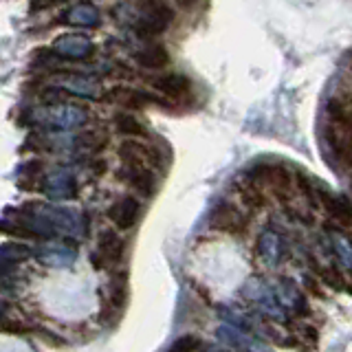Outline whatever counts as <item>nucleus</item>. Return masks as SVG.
Returning a JSON list of instances; mask_svg holds the SVG:
<instances>
[{
  "instance_id": "obj_1",
  "label": "nucleus",
  "mask_w": 352,
  "mask_h": 352,
  "mask_svg": "<svg viewBox=\"0 0 352 352\" xmlns=\"http://www.w3.org/2000/svg\"><path fill=\"white\" fill-rule=\"evenodd\" d=\"M115 16L139 40H152L174 22V9L163 0H139L115 7Z\"/></svg>"
},
{
  "instance_id": "obj_2",
  "label": "nucleus",
  "mask_w": 352,
  "mask_h": 352,
  "mask_svg": "<svg viewBox=\"0 0 352 352\" xmlns=\"http://www.w3.org/2000/svg\"><path fill=\"white\" fill-rule=\"evenodd\" d=\"M33 121H38L40 126L51 128V130H73L86 124V110L77 108L71 104H49L40 108L36 115H33Z\"/></svg>"
},
{
  "instance_id": "obj_3",
  "label": "nucleus",
  "mask_w": 352,
  "mask_h": 352,
  "mask_svg": "<svg viewBox=\"0 0 352 352\" xmlns=\"http://www.w3.org/2000/svg\"><path fill=\"white\" fill-rule=\"evenodd\" d=\"M49 53L60 60H88L95 53V44L82 33H69V36H60L55 40Z\"/></svg>"
},
{
  "instance_id": "obj_4",
  "label": "nucleus",
  "mask_w": 352,
  "mask_h": 352,
  "mask_svg": "<svg viewBox=\"0 0 352 352\" xmlns=\"http://www.w3.org/2000/svg\"><path fill=\"white\" fill-rule=\"evenodd\" d=\"M55 91L58 93H71V95H77V97H86V99H97L102 97L99 95V82L93 80L91 75H84V73H73V71H62L55 75Z\"/></svg>"
},
{
  "instance_id": "obj_5",
  "label": "nucleus",
  "mask_w": 352,
  "mask_h": 352,
  "mask_svg": "<svg viewBox=\"0 0 352 352\" xmlns=\"http://www.w3.org/2000/svg\"><path fill=\"white\" fill-rule=\"evenodd\" d=\"M124 251H126V242L121 238L117 231H102L97 242V251L93 256V262L97 264L99 269H108V267H115V264L124 258Z\"/></svg>"
},
{
  "instance_id": "obj_6",
  "label": "nucleus",
  "mask_w": 352,
  "mask_h": 352,
  "mask_svg": "<svg viewBox=\"0 0 352 352\" xmlns=\"http://www.w3.org/2000/svg\"><path fill=\"white\" fill-rule=\"evenodd\" d=\"M209 225L218 231H227V234H242L247 227V218L234 205L220 203L212 212V216H209Z\"/></svg>"
},
{
  "instance_id": "obj_7",
  "label": "nucleus",
  "mask_w": 352,
  "mask_h": 352,
  "mask_svg": "<svg viewBox=\"0 0 352 352\" xmlns=\"http://www.w3.org/2000/svg\"><path fill=\"white\" fill-rule=\"evenodd\" d=\"M132 58L139 66L143 69H150V71H159L165 69L170 64V53L163 44H157L152 40H141V47L132 51Z\"/></svg>"
},
{
  "instance_id": "obj_8",
  "label": "nucleus",
  "mask_w": 352,
  "mask_h": 352,
  "mask_svg": "<svg viewBox=\"0 0 352 352\" xmlns=\"http://www.w3.org/2000/svg\"><path fill=\"white\" fill-rule=\"evenodd\" d=\"M150 86L154 91H159L165 97H172V99H179L185 97L187 93L192 91V82L190 77H185L181 73H161V75H154L150 80Z\"/></svg>"
},
{
  "instance_id": "obj_9",
  "label": "nucleus",
  "mask_w": 352,
  "mask_h": 352,
  "mask_svg": "<svg viewBox=\"0 0 352 352\" xmlns=\"http://www.w3.org/2000/svg\"><path fill=\"white\" fill-rule=\"evenodd\" d=\"M139 214H141V205L137 203V198H130V196L119 198V201L113 203L108 209V218L124 231L137 225Z\"/></svg>"
},
{
  "instance_id": "obj_10",
  "label": "nucleus",
  "mask_w": 352,
  "mask_h": 352,
  "mask_svg": "<svg viewBox=\"0 0 352 352\" xmlns=\"http://www.w3.org/2000/svg\"><path fill=\"white\" fill-rule=\"evenodd\" d=\"M62 22L69 27H80V29H93L102 22V14L93 3H80L73 5L71 9L64 11Z\"/></svg>"
},
{
  "instance_id": "obj_11",
  "label": "nucleus",
  "mask_w": 352,
  "mask_h": 352,
  "mask_svg": "<svg viewBox=\"0 0 352 352\" xmlns=\"http://www.w3.org/2000/svg\"><path fill=\"white\" fill-rule=\"evenodd\" d=\"M119 157L124 163L130 165H143V168H150L157 161V150L152 146H146L141 141H124L119 146Z\"/></svg>"
},
{
  "instance_id": "obj_12",
  "label": "nucleus",
  "mask_w": 352,
  "mask_h": 352,
  "mask_svg": "<svg viewBox=\"0 0 352 352\" xmlns=\"http://www.w3.org/2000/svg\"><path fill=\"white\" fill-rule=\"evenodd\" d=\"M106 102H113L119 106H126V108H146L148 104L159 102L157 97H152L143 91H135V88H124V86H117V88H110L106 95H102Z\"/></svg>"
},
{
  "instance_id": "obj_13",
  "label": "nucleus",
  "mask_w": 352,
  "mask_h": 352,
  "mask_svg": "<svg viewBox=\"0 0 352 352\" xmlns=\"http://www.w3.org/2000/svg\"><path fill=\"white\" fill-rule=\"evenodd\" d=\"M121 176L135 187V190L143 196H152L154 194V172L150 168H143V165H130V163H124V168H121Z\"/></svg>"
},
{
  "instance_id": "obj_14",
  "label": "nucleus",
  "mask_w": 352,
  "mask_h": 352,
  "mask_svg": "<svg viewBox=\"0 0 352 352\" xmlns=\"http://www.w3.org/2000/svg\"><path fill=\"white\" fill-rule=\"evenodd\" d=\"M258 253L264 264H269V267H273V264H278L282 260V253H284V245H282V238L278 231L273 229H264L262 236L258 240Z\"/></svg>"
},
{
  "instance_id": "obj_15",
  "label": "nucleus",
  "mask_w": 352,
  "mask_h": 352,
  "mask_svg": "<svg viewBox=\"0 0 352 352\" xmlns=\"http://www.w3.org/2000/svg\"><path fill=\"white\" fill-rule=\"evenodd\" d=\"M275 297H278L280 306L286 311H293V313H302L306 311V302H304V295L297 286L289 280H282L278 286H275Z\"/></svg>"
},
{
  "instance_id": "obj_16",
  "label": "nucleus",
  "mask_w": 352,
  "mask_h": 352,
  "mask_svg": "<svg viewBox=\"0 0 352 352\" xmlns=\"http://www.w3.org/2000/svg\"><path fill=\"white\" fill-rule=\"evenodd\" d=\"M47 194L53 198H71L75 194V181L71 174L66 172H55L47 179Z\"/></svg>"
},
{
  "instance_id": "obj_17",
  "label": "nucleus",
  "mask_w": 352,
  "mask_h": 352,
  "mask_svg": "<svg viewBox=\"0 0 352 352\" xmlns=\"http://www.w3.org/2000/svg\"><path fill=\"white\" fill-rule=\"evenodd\" d=\"M330 242H333L335 256L341 267L346 271H352V240L341 234V231H330Z\"/></svg>"
},
{
  "instance_id": "obj_18",
  "label": "nucleus",
  "mask_w": 352,
  "mask_h": 352,
  "mask_svg": "<svg viewBox=\"0 0 352 352\" xmlns=\"http://www.w3.org/2000/svg\"><path fill=\"white\" fill-rule=\"evenodd\" d=\"M115 128L121 132V135H128V137H146L148 135L146 126L130 113H119L115 117Z\"/></svg>"
},
{
  "instance_id": "obj_19",
  "label": "nucleus",
  "mask_w": 352,
  "mask_h": 352,
  "mask_svg": "<svg viewBox=\"0 0 352 352\" xmlns=\"http://www.w3.org/2000/svg\"><path fill=\"white\" fill-rule=\"evenodd\" d=\"M324 205H326L328 212L333 214L335 218H339V220L352 218V205H350L348 198H344V196H326Z\"/></svg>"
},
{
  "instance_id": "obj_20",
  "label": "nucleus",
  "mask_w": 352,
  "mask_h": 352,
  "mask_svg": "<svg viewBox=\"0 0 352 352\" xmlns=\"http://www.w3.org/2000/svg\"><path fill=\"white\" fill-rule=\"evenodd\" d=\"M29 256V251L20 245H5L0 247V269L3 267H11L14 262H20Z\"/></svg>"
},
{
  "instance_id": "obj_21",
  "label": "nucleus",
  "mask_w": 352,
  "mask_h": 352,
  "mask_svg": "<svg viewBox=\"0 0 352 352\" xmlns=\"http://www.w3.org/2000/svg\"><path fill=\"white\" fill-rule=\"evenodd\" d=\"M198 348H201V339L194 335H185L176 339L168 352H196Z\"/></svg>"
},
{
  "instance_id": "obj_22",
  "label": "nucleus",
  "mask_w": 352,
  "mask_h": 352,
  "mask_svg": "<svg viewBox=\"0 0 352 352\" xmlns=\"http://www.w3.org/2000/svg\"><path fill=\"white\" fill-rule=\"evenodd\" d=\"M176 3H179V7H183V9H194L198 5V0H176Z\"/></svg>"
},
{
  "instance_id": "obj_23",
  "label": "nucleus",
  "mask_w": 352,
  "mask_h": 352,
  "mask_svg": "<svg viewBox=\"0 0 352 352\" xmlns=\"http://www.w3.org/2000/svg\"><path fill=\"white\" fill-rule=\"evenodd\" d=\"M44 5H53V3H64V0H42Z\"/></svg>"
},
{
  "instance_id": "obj_24",
  "label": "nucleus",
  "mask_w": 352,
  "mask_h": 352,
  "mask_svg": "<svg viewBox=\"0 0 352 352\" xmlns=\"http://www.w3.org/2000/svg\"><path fill=\"white\" fill-rule=\"evenodd\" d=\"M163 3H165V0H163Z\"/></svg>"
}]
</instances>
